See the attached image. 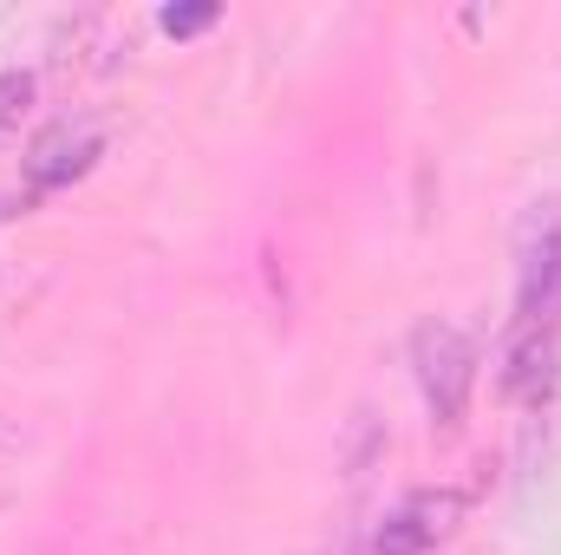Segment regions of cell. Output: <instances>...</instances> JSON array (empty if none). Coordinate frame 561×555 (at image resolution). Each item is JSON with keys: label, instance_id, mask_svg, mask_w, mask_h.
Masks as SVG:
<instances>
[{"label": "cell", "instance_id": "6da1fadb", "mask_svg": "<svg viewBox=\"0 0 561 555\" xmlns=\"http://www.w3.org/2000/svg\"><path fill=\"white\" fill-rule=\"evenodd\" d=\"M463 523V497L457 490H419V497H405L386 523H379V555H424L437 550L450 530Z\"/></svg>", "mask_w": 561, "mask_h": 555}, {"label": "cell", "instance_id": "7a4b0ae2", "mask_svg": "<svg viewBox=\"0 0 561 555\" xmlns=\"http://www.w3.org/2000/svg\"><path fill=\"white\" fill-rule=\"evenodd\" d=\"M419 360H424V393H431L437 418H457L463 386H470V340H463L457 327H424Z\"/></svg>", "mask_w": 561, "mask_h": 555}, {"label": "cell", "instance_id": "3957f363", "mask_svg": "<svg viewBox=\"0 0 561 555\" xmlns=\"http://www.w3.org/2000/svg\"><path fill=\"white\" fill-rule=\"evenodd\" d=\"M92 157H99V132H92V125H79V132H72V125H53L46 138L33 144V157H26V183H33V190H59V183H72Z\"/></svg>", "mask_w": 561, "mask_h": 555}, {"label": "cell", "instance_id": "5b68a950", "mask_svg": "<svg viewBox=\"0 0 561 555\" xmlns=\"http://www.w3.org/2000/svg\"><path fill=\"white\" fill-rule=\"evenodd\" d=\"M209 20H216V7L203 0V7H163V20H157V26H163L170 39H190V33H203Z\"/></svg>", "mask_w": 561, "mask_h": 555}, {"label": "cell", "instance_id": "277c9868", "mask_svg": "<svg viewBox=\"0 0 561 555\" xmlns=\"http://www.w3.org/2000/svg\"><path fill=\"white\" fill-rule=\"evenodd\" d=\"M26 112H33V72H0V144L20 138Z\"/></svg>", "mask_w": 561, "mask_h": 555}]
</instances>
